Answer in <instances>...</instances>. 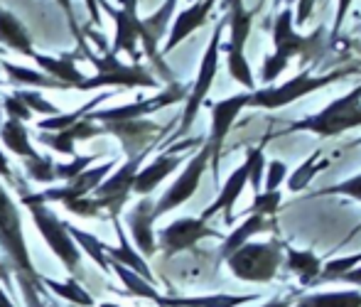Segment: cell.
Returning a JSON list of instances; mask_svg holds the SVG:
<instances>
[{
  "label": "cell",
  "mask_w": 361,
  "mask_h": 307,
  "mask_svg": "<svg viewBox=\"0 0 361 307\" xmlns=\"http://www.w3.org/2000/svg\"><path fill=\"white\" fill-rule=\"evenodd\" d=\"M0 253L5 255V263H8L5 273L10 270L15 275L27 307H42V275L35 270L32 258H30L18 204L3 184H0Z\"/></svg>",
  "instance_id": "1"
},
{
  "label": "cell",
  "mask_w": 361,
  "mask_h": 307,
  "mask_svg": "<svg viewBox=\"0 0 361 307\" xmlns=\"http://www.w3.org/2000/svg\"><path fill=\"white\" fill-rule=\"evenodd\" d=\"M319 40H322V28H317L312 35H300L293 23V8H283L278 13L276 23H273V47H276V52L263 59V84H273L283 74V69L288 66L290 59L317 57L319 49H322Z\"/></svg>",
  "instance_id": "2"
},
{
  "label": "cell",
  "mask_w": 361,
  "mask_h": 307,
  "mask_svg": "<svg viewBox=\"0 0 361 307\" xmlns=\"http://www.w3.org/2000/svg\"><path fill=\"white\" fill-rule=\"evenodd\" d=\"M20 199H23V207H27L35 229H37L39 236L47 241L49 251L57 255L59 263L67 268V273L72 275V278H76L81 270V251L76 248L74 239L69 236V224L62 222V219H59L47 204L39 202L35 194L20 192Z\"/></svg>",
  "instance_id": "3"
},
{
  "label": "cell",
  "mask_w": 361,
  "mask_h": 307,
  "mask_svg": "<svg viewBox=\"0 0 361 307\" xmlns=\"http://www.w3.org/2000/svg\"><path fill=\"white\" fill-rule=\"evenodd\" d=\"M361 126V84L347 91L344 96L334 99L322 111L312 116H305L300 121H293L286 128V133H314L319 138H337L344 131Z\"/></svg>",
  "instance_id": "4"
},
{
  "label": "cell",
  "mask_w": 361,
  "mask_h": 307,
  "mask_svg": "<svg viewBox=\"0 0 361 307\" xmlns=\"http://www.w3.org/2000/svg\"><path fill=\"white\" fill-rule=\"evenodd\" d=\"M359 66H349V69H337L329 71V74L314 76L310 71H300L298 76L283 81V84L276 86H266V89H256L251 91V101H248V109H266V111H278L283 106L295 104L298 99L307 94H314V91L324 89V86L334 84V81L344 79L349 74H357Z\"/></svg>",
  "instance_id": "5"
},
{
  "label": "cell",
  "mask_w": 361,
  "mask_h": 307,
  "mask_svg": "<svg viewBox=\"0 0 361 307\" xmlns=\"http://www.w3.org/2000/svg\"><path fill=\"white\" fill-rule=\"evenodd\" d=\"M226 265L243 283H271L283 265V243L271 239L266 243H243L226 258Z\"/></svg>",
  "instance_id": "6"
},
{
  "label": "cell",
  "mask_w": 361,
  "mask_h": 307,
  "mask_svg": "<svg viewBox=\"0 0 361 307\" xmlns=\"http://www.w3.org/2000/svg\"><path fill=\"white\" fill-rule=\"evenodd\" d=\"M224 28H226V15L219 20L214 32H212V40H209V44H207V49H204V57H202L200 71H197V79H195V84L190 86V94H187V99H185V111H182L180 128H177V133L172 136V140L190 133V128H192V123H195L197 114H200L202 104H204V99L209 96L212 84H214L216 71H219V52H221V32H224Z\"/></svg>",
  "instance_id": "7"
},
{
  "label": "cell",
  "mask_w": 361,
  "mask_h": 307,
  "mask_svg": "<svg viewBox=\"0 0 361 307\" xmlns=\"http://www.w3.org/2000/svg\"><path fill=\"white\" fill-rule=\"evenodd\" d=\"M89 59L96 66V76L84 79V84L79 86V91H94L101 86H123V89H155L157 81L143 64H123L116 54H111V49L101 57L89 54Z\"/></svg>",
  "instance_id": "8"
},
{
  "label": "cell",
  "mask_w": 361,
  "mask_h": 307,
  "mask_svg": "<svg viewBox=\"0 0 361 307\" xmlns=\"http://www.w3.org/2000/svg\"><path fill=\"white\" fill-rule=\"evenodd\" d=\"M150 150L140 152V155H133L128 157V160L123 162V165L118 167V170H114L109 177H106L104 182L99 184V187L91 192V199L96 202V207H99L101 217H111V222L114 219L121 217V209L126 207V202H128V197L133 194V182H135V175H138L140 170V162L145 160V155Z\"/></svg>",
  "instance_id": "9"
},
{
  "label": "cell",
  "mask_w": 361,
  "mask_h": 307,
  "mask_svg": "<svg viewBox=\"0 0 361 307\" xmlns=\"http://www.w3.org/2000/svg\"><path fill=\"white\" fill-rule=\"evenodd\" d=\"M209 165H212V150L204 143V145L200 148V152H195V155L190 157V162L185 165L182 175L177 177V180L170 184V189L155 202V219L165 217L167 212L182 207L185 202H190L197 194V189H200V182Z\"/></svg>",
  "instance_id": "10"
},
{
  "label": "cell",
  "mask_w": 361,
  "mask_h": 307,
  "mask_svg": "<svg viewBox=\"0 0 361 307\" xmlns=\"http://www.w3.org/2000/svg\"><path fill=\"white\" fill-rule=\"evenodd\" d=\"M190 89L177 81H170L167 89H162L160 94H155L152 99H138L133 104L116 106V109H104V111H91L86 119L89 121H101V123H128V121H143V116H150L155 111L165 109V106L180 104L187 99Z\"/></svg>",
  "instance_id": "11"
},
{
  "label": "cell",
  "mask_w": 361,
  "mask_h": 307,
  "mask_svg": "<svg viewBox=\"0 0 361 307\" xmlns=\"http://www.w3.org/2000/svg\"><path fill=\"white\" fill-rule=\"evenodd\" d=\"M204 239H224V236L216 229H212L207 222L195 219V217L175 219V222L167 224L165 229H160V231L155 234V241L167 258L182 253V251L195 248V246L200 241H204Z\"/></svg>",
  "instance_id": "12"
},
{
  "label": "cell",
  "mask_w": 361,
  "mask_h": 307,
  "mask_svg": "<svg viewBox=\"0 0 361 307\" xmlns=\"http://www.w3.org/2000/svg\"><path fill=\"white\" fill-rule=\"evenodd\" d=\"M99 5H104V10L116 23V37H114V44H111V54L118 57L121 52H128L130 57H133V64H138V59H140L138 0H121V8H111L106 0H99Z\"/></svg>",
  "instance_id": "13"
},
{
  "label": "cell",
  "mask_w": 361,
  "mask_h": 307,
  "mask_svg": "<svg viewBox=\"0 0 361 307\" xmlns=\"http://www.w3.org/2000/svg\"><path fill=\"white\" fill-rule=\"evenodd\" d=\"M248 101H251V91H243V94L228 96V99H221L216 104H212V133H209V145L212 150V170L214 175H219V157H221V148L224 140L231 133L233 123H236L238 114L243 109H248Z\"/></svg>",
  "instance_id": "14"
},
{
  "label": "cell",
  "mask_w": 361,
  "mask_h": 307,
  "mask_svg": "<svg viewBox=\"0 0 361 307\" xmlns=\"http://www.w3.org/2000/svg\"><path fill=\"white\" fill-rule=\"evenodd\" d=\"M114 167H116V162H114V160L101 162V165L84 170L79 177H74L72 182H64L62 187H47L44 192L35 194V197H37L39 202H44V204L59 202L62 207H67V204L76 202V199L91 197V192H94V189L99 187V184L111 175V172H114Z\"/></svg>",
  "instance_id": "15"
},
{
  "label": "cell",
  "mask_w": 361,
  "mask_h": 307,
  "mask_svg": "<svg viewBox=\"0 0 361 307\" xmlns=\"http://www.w3.org/2000/svg\"><path fill=\"white\" fill-rule=\"evenodd\" d=\"M155 202L150 197H143L140 202H135L133 207L126 212V227L130 234V243L135 246L143 258L157 253V241H155Z\"/></svg>",
  "instance_id": "16"
},
{
  "label": "cell",
  "mask_w": 361,
  "mask_h": 307,
  "mask_svg": "<svg viewBox=\"0 0 361 307\" xmlns=\"http://www.w3.org/2000/svg\"><path fill=\"white\" fill-rule=\"evenodd\" d=\"M195 143H200V140H187V143H182V145L170 148L167 152H160L152 162H147L145 167H140L133 182V192L140 194V197H150V194L160 187V182H165L167 177L182 165L180 152L185 150V148L195 145Z\"/></svg>",
  "instance_id": "17"
},
{
  "label": "cell",
  "mask_w": 361,
  "mask_h": 307,
  "mask_svg": "<svg viewBox=\"0 0 361 307\" xmlns=\"http://www.w3.org/2000/svg\"><path fill=\"white\" fill-rule=\"evenodd\" d=\"M104 133H111V136L118 138L121 145H123V152L128 157H133L150 150L155 138H160L165 131L157 123L150 121H128V123H106Z\"/></svg>",
  "instance_id": "18"
},
{
  "label": "cell",
  "mask_w": 361,
  "mask_h": 307,
  "mask_svg": "<svg viewBox=\"0 0 361 307\" xmlns=\"http://www.w3.org/2000/svg\"><path fill=\"white\" fill-rule=\"evenodd\" d=\"M248 180H251V162L243 160L241 165L228 175V180L224 182V187L219 189L214 202L202 212V217H200L202 222H209V219L216 217V214H224V222L231 224L233 222V207H236L238 197H241L243 189H246Z\"/></svg>",
  "instance_id": "19"
},
{
  "label": "cell",
  "mask_w": 361,
  "mask_h": 307,
  "mask_svg": "<svg viewBox=\"0 0 361 307\" xmlns=\"http://www.w3.org/2000/svg\"><path fill=\"white\" fill-rule=\"evenodd\" d=\"M96 136H104V126H96L94 121L81 119V121H76L74 126L64 128V131H57V133L39 131L37 138H39V143H42V145L49 148V150L74 157L76 155V143H79V140H91V138H96Z\"/></svg>",
  "instance_id": "20"
},
{
  "label": "cell",
  "mask_w": 361,
  "mask_h": 307,
  "mask_svg": "<svg viewBox=\"0 0 361 307\" xmlns=\"http://www.w3.org/2000/svg\"><path fill=\"white\" fill-rule=\"evenodd\" d=\"M175 8H177V0H165L157 13L140 20V44H143V52L150 57L152 64L160 66V69H162V57H160L157 44H160V40L165 37L167 28H170V18L175 15Z\"/></svg>",
  "instance_id": "21"
},
{
  "label": "cell",
  "mask_w": 361,
  "mask_h": 307,
  "mask_svg": "<svg viewBox=\"0 0 361 307\" xmlns=\"http://www.w3.org/2000/svg\"><path fill=\"white\" fill-rule=\"evenodd\" d=\"M216 5V0H197L195 5H190L187 10H182L180 15L175 18L170 28V35H167V42L162 47V52H172L180 42H185L192 32H197L200 28L207 25V18H209L212 8Z\"/></svg>",
  "instance_id": "22"
},
{
  "label": "cell",
  "mask_w": 361,
  "mask_h": 307,
  "mask_svg": "<svg viewBox=\"0 0 361 307\" xmlns=\"http://www.w3.org/2000/svg\"><path fill=\"white\" fill-rule=\"evenodd\" d=\"M114 229H116V236H118V246L106 243V255H109V263L123 265V268L138 273L140 278H145L147 283L157 285V280H155V275H152L147 260L138 253V251H135V246L128 241V234H126V229L121 227V219H114Z\"/></svg>",
  "instance_id": "23"
},
{
  "label": "cell",
  "mask_w": 361,
  "mask_h": 307,
  "mask_svg": "<svg viewBox=\"0 0 361 307\" xmlns=\"http://www.w3.org/2000/svg\"><path fill=\"white\" fill-rule=\"evenodd\" d=\"M283 260L288 263L290 273L298 275L302 288L314 285L319 280V273H322V258H319L314 251L295 248V246H290V243H283Z\"/></svg>",
  "instance_id": "24"
},
{
  "label": "cell",
  "mask_w": 361,
  "mask_h": 307,
  "mask_svg": "<svg viewBox=\"0 0 361 307\" xmlns=\"http://www.w3.org/2000/svg\"><path fill=\"white\" fill-rule=\"evenodd\" d=\"M0 44H5L8 49L23 54V57H27V59L37 57L27 28H25L23 20L15 13H10L8 8H0Z\"/></svg>",
  "instance_id": "25"
},
{
  "label": "cell",
  "mask_w": 361,
  "mask_h": 307,
  "mask_svg": "<svg viewBox=\"0 0 361 307\" xmlns=\"http://www.w3.org/2000/svg\"><path fill=\"white\" fill-rule=\"evenodd\" d=\"M261 300L258 293L251 295H226V293H216V295H192V298H177V295H160L155 300L157 307H238L246 303H256Z\"/></svg>",
  "instance_id": "26"
},
{
  "label": "cell",
  "mask_w": 361,
  "mask_h": 307,
  "mask_svg": "<svg viewBox=\"0 0 361 307\" xmlns=\"http://www.w3.org/2000/svg\"><path fill=\"white\" fill-rule=\"evenodd\" d=\"M226 13V25H228V42L221 44V49H243V44L248 42L253 25V10L243 8V0H224L221 5Z\"/></svg>",
  "instance_id": "27"
},
{
  "label": "cell",
  "mask_w": 361,
  "mask_h": 307,
  "mask_svg": "<svg viewBox=\"0 0 361 307\" xmlns=\"http://www.w3.org/2000/svg\"><path fill=\"white\" fill-rule=\"evenodd\" d=\"M35 61L39 64V71L52 76L54 81L64 86V89H79L84 84L86 76L76 66V54H62V57H49V54H37Z\"/></svg>",
  "instance_id": "28"
},
{
  "label": "cell",
  "mask_w": 361,
  "mask_h": 307,
  "mask_svg": "<svg viewBox=\"0 0 361 307\" xmlns=\"http://www.w3.org/2000/svg\"><path fill=\"white\" fill-rule=\"evenodd\" d=\"M268 227H271V219L261 217V214H246V222H241L236 229H233L228 236L221 239V248H219V258L226 260L228 255L233 253V251H238L243 243L251 241L256 234H263L268 231Z\"/></svg>",
  "instance_id": "29"
},
{
  "label": "cell",
  "mask_w": 361,
  "mask_h": 307,
  "mask_svg": "<svg viewBox=\"0 0 361 307\" xmlns=\"http://www.w3.org/2000/svg\"><path fill=\"white\" fill-rule=\"evenodd\" d=\"M0 140H3V145L8 148L13 155L23 157V160H32V157L39 155L32 143H30V133H27V128H25V123H20V121L8 119L0 123Z\"/></svg>",
  "instance_id": "30"
},
{
  "label": "cell",
  "mask_w": 361,
  "mask_h": 307,
  "mask_svg": "<svg viewBox=\"0 0 361 307\" xmlns=\"http://www.w3.org/2000/svg\"><path fill=\"white\" fill-rule=\"evenodd\" d=\"M3 71L8 74V84L13 86H30V89H64L59 81H54L52 76H47L44 71L30 69V66H20L13 61H0Z\"/></svg>",
  "instance_id": "31"
},
{
  "label": "cell",
  "mask_w": 361,
  "mask_h": 307,
  "mask_svg": "<svg viewBox=\"0 0 361 307\" xmlns=\"http://www.w3.org/2000/svg\"><path fill=\"white\" fill-rule=\"evenodd\" d=\"M42 285L47 290H52L57 298L67 300V303H72L76 307H94L96 305L94 298L89 295V290L79 283V278H72V275H69L67 280H54V278L42 275Z\"/></svg>",
  "instance_id": "32"
},
{
  "label": "cell",
  "mask_w": 361,
  "mask_h": 307,
  "mask_svg": "<svg viewBox=\"0 0 361 307\" xmlns=\"http://www.w3.org/2000/svg\"><path fill=\"white\" fill-rule=\"evenodd\" d=\"M293 307H361V290H334V293H310L298 298Z\"/></svg>",
  "instance_id": "33"
},
{
  "label": "cell",
  "mask_w": 361,
  "mask_h": 307,
  "mask_svg": "<svg viewBox=\"0 0 361 307\" xmlns=\"http://www.w3.org/2000/svg\"><path fill=\"white\" fill-rule=\"evenodd\" d=\"M111 96H114V91H104V94L94 96V99H91L89 104L81 106V109H74L72 114H59V116H52V119H42V121L37 123V128H39V131H44V133H57V131H64V128L74 126L76 121L86 119V116H89L91 111H96V106L104 104V101H109Z\"/></svg>",
  "instance_id": "34"
},
{
  "label": "cell",
  "mask_w": 361,
  "mask_h": 307,
  "mask_svg": "<svg viewBox=\"0 0 361 307\" xmlns=\"http://www.w3.org/2000/svg\"><path fill=\"white\" fill-rule=\"evenodd\" d=\"M69 236L74 239L76 248L84 251V253L89 255V258L94 260L101 270H104V273H111L109 255H106V243L101 241V239H96L94 234L84 231V229H79V227H72V224H69Z\"/></svg>",
  "instance_id": "35"
},
{
  "label": "cell",
  "mask_w": 361,
  "mask_h": 307,
  "mask_svg": "<svg viewBox=\"0 0 361 307\" xmlns=\"http://www.w3.org/2000/svg\"><path fill=\"white\" fill-rule=\"evenodd\" d=\"M324 167H329V160L322 155V150H314L312 155H310L305 162H300L298 170L288 177V189H290V192H295V194L302 192V189L307 187V184L312 182L314 177L324 170Z\"/></svg>",
  "instance_id": "36"
},
{
  "label": "cell",
  "mask_w": 361,
  "mask_h": 307,
  "mask_svg": "<svg viewBox=\"0 0 361 307\" xmlns=\"http://www.w3.org/2000/svg\"><path fill=\"white\" fill-rule=\"evenodd\" d=\"M109 265H111V270L118 275L121 283L126 285L128 295H133V298H140V300H150V303H155V300L160 298V290H157V285L147 283V280L140 278L138 273H133V270L123 268V265H118V263H109Z\"/></svg>",
  "instance_id": "37"
},
{
  "label": "cell",
  "mask_w": 361,
  "mask_h": 307,
  "mask_svg": "<svg viewBox=\"0 0 361 307\" xmlns=\"http://www.w3.org/2000/svg\"><path fill=\"white\" fill-rule=\"evenodd\" d=\"M226 52V69L236 84L246 86L248 91H256V81H253V71L248 64V57L243 49H224Z\"/></svg>",
  "instance_id": "38"
},
{
  "label": "cell",
  "mask_w": 361,
  "mask_h": 307,
  "mask_svg": "<svg viewBox=\"0 0 361 307\" xmlns=\"http://www.w3.org/2000/svg\"><path fill=\"white\" fill-rule=\"evenodd\" d=\"M13 96H18V99L23 101V104L27 106L32 114H42L44 119H52V116L62 114V111H59L52 101H47L42 94H39V91H35V89H18Z\"/></svg>",
  "instance_id": "39"
},
{
  "label": "cell",
  "mask_w": 361,
  "mask_h": 307,
  "mask_svg": "<svg viewBox=\"0 0 361 307\" xmlns=\"http://www.w3.org/2000/svg\"><path fill=\"white\" fill-rule=\"evenodd\" d=\"M96 157L99 155H74L72 162H54V180L72 182L84 170H89L91 162H96Z\"/></svg>",
  "instance_id": "40"
},
{
  "label": "cell",
  "mask_w": 361,
  "mask_h": 307,
  "mask_svg": "<svg viewBox=\"0 0 361 307\" xmlns=\"http://www.w3.org/2000/svg\"><path fill=\"white\" fill-rule=\"evenodd\" d=\"M25 175L32 182H42V184L54 182V160L49 155L39 152L32 160H25Z\"/></svg>",
  "instance_id": "41"
},
{
  "label": "cell",
  "mask_w": 361,
  "mask_h": 307,
  "mask_svg": "<svg viewBox=\"0 0 361 307\" xmlns=\"http://www.w3.org/2000/svg\"><path fill=\"white\" fill-rule=\"evenodd\" d=\"M359 263H361V251L354 255H344V258L327 260V263H322V273H319L317 283H324V280H339L344 273H349L352 268H357Z\"/></svg>",
  "instance_id": "42"
},
{
  "label": "cell",
  "mask_w": 361,
  "mask_h": 307,
  "mask_svg": "<svg viewBox=\"0 0 361 307\" xmlns=\"http://www.w3.org/2000/svg\"><path fill=\"white\" fill-rule=\"evenodd\" d=\"M266 143H268V136L263 138V143H258L256 148H251L248 150V155H246V160L251 162V187H253V192H261V184H263V175H266Z\"/></svg>",
  "instance_id": "43"
},
{
  "label": "cell",
  "mask_w": 361,
  "mask_h": 307,
  "mask_svg": "<svg viewBox=\"0 0 361 307\" xmlns=\"http://www.w3.org/2000/svg\"><path fill=\"white\" fill-rule=\"evenodd\" d=\"M281 202H283L281 189H278V192H258L256 197H253L251 209H246V214H261V217H266V219H273L278 209H281Z\"/></svg>",
  "instance_id": "44"
},
{
  "label": "cell",
  "mask_w": 361,
  "mask_h": 307,
  "mask_svg": "<svg viewBox=\"0 0 361 307\" xmlns=\"http://www.w3.org/2000/svg\"><path fill=\"white\" fill-rule=\"evenodd\" d=\"M327 194L329 197H332V194H339V197H349V199H357V202H361V172L354 177H349V180L332 184V187L317 189L312 197H327Z\"/></svg>",
  "instance_id": "45"
},
{
  "label": "cell",
  "mask_w": 361,
  "mask_h": 307,
  "mask_svg": "<svg viewBox=\"0 0 361 307\" xmlns=\"http://www.w3.org/2000/svg\"><path fill=\"white\" fill-rule=\"evenodd\" d=\"M288 175V167L283 160H271L266 162V187L261 189V192H278V187H281V182L286 180Z\"/></svg>",
  "instance_id": "46"
},
{
  "label": "cell",
  "mask_w": 361,
  "mask_h": 307,
  "mask_svg": "<svg viewBox=\"0 0 361 307\" xmlns=\"http://www.w3.org/2000/svg\"><path fill=\"white\" fill-rule=\"evenodd\" d=\"M0 109H5V114H8V119L13 121H20V123H27L32 119V111L27 109V106L23 104V101L18 99V96H3V104H0Z\"/></svg>",
  "instance_id": "47"
},
{
  "label": "cell",
  "mask_w": 361,
  "mask_h": 307,
  "mask_svg": "<svg viewBox=\"0 0 361 307\" xmlns=\"http://www.w3.org/2000/svg\"><path fill=\"white\" fill-rule=\"evenodd\" d=\"M64 209H67V212H72L74 217H81V219H96V217H101L99 207H96V202L91 197L76 199V202L67 204Z\"/></svg>",
  "instance_id": "48"
},
{
  "label": "cell",
  "mask_w": 361,
  "mask_h": 307,
  "mask_svg": "<svg viewBox=\"0 0 361 307\" xmlns=\"http://www.w3.org/2000/svg\"><path fill=\"white\" fill-rule=\"evenodd\" d=\"M286 3H288V8L293 3H298V5H295V13H293L295 28H300V25H307V20L312 18V13H314V0H286Z\"/></svg>",
  "instance_id": "49"
},
{
  "label": "cell",
  "mask_w": 361,
  "mask_h": 307,
  "mask_svg": "<svg viewBox=\"0 0 361 307\" xmlns=\"http://www.w3.org/2000/svg\"><path fill=\"white\" fill-rule=\"evenodd\" d=\"M354 0H337V15H334V25H332V35H329V40L332 42H337L339 32H342V25H344V18H347L349 8H352Z\"/></svg>",
  "instance_id": "50"
},
{
  "label": "cell",
  "mask_w": 361,
  "mask_h": 307,
  "mask_svg": "<svg viewBox=\"0 0 361 307\" xmlns=\"http://www.w3.org/2000/svg\"><path fill=\"white\" fill-rule=\"evenodd\" d=\"M57 5L64 10V15H67V20H69V25H72V32L76 35V40H84L81 37V30H79V25H76V18H74V8H72V0H57Z\"/></svg>",
  "instance_id": "51"
},
{
  "label": "cell",
  "mask_w": 361,
  "mask_h": 307,
  "mask_svg": "<svg viewBox=\"0 0 361 307\" xmlns=\"http://www.w3.org/2000/svg\"><path fill=\"white\" fill-rule=\"evenodd\" d=\"M84 3H86V10H89L91 25H99V23H101V10H99V0H84Z\"/></svg>",
  "instance_id": "52"
},
{
  "label": "cell",
  "mask_w": 361,
  "mask_h": 307,
  "mask_svg": "<svg viewBox=\"0 0 361 307\" xmlns=\"http://www.w3.org/2000/svg\"><path fill=\"white\" fill-rule=\"evenodd\" d=\"M5 275H8V273H5L3 260H0V307H18V305L13 303V300L8 298V293H5V290H3V278H5Z\"/></svg>",
  "instance_id": "53"
},
{
  "label": "cell",
  "mask_w": 361,
  "mask_h": 307,
  "mask_svg": "<svg viewBox=\"0 0 361 307\" xmlns=\"http://www.w3.org/2000/svg\"><path fill=\"white\" fill-rule=\"evenodd\" d=\"M339 280H342V283H352V285H359V288H361V263L357 265V268H352V270H349V273H344V275H342V278H339Z\"/></svg>",
  "instance_id": "54"
},
{
  "label": "cell",
  "mask_w": 361,
  "mask_h": 307,
  "mask_svg": "<svg viewBox=\"0 0 361 307\" xmlns=\"http://www.w3.org/2000/svg\"><path fill=\"white\" fill-rule=\"evenodd\" d=\"M261 307H293L288 303V300H283V298H273V300H268L266 305H261Z\"/></svg>",
  "instance_id": "55"
},
{
  "label": "cell",
  "mask_w": 361,
  "mask_h": 307,
  "mask_svg": "<svg viewBox=\"0 0 361 307\" xmlns=\"http://www.w3.org/2000/svg\"><path fill=\"white\" fill-rule=\"evenodd\" d=\"M263 5H266V0H258V5H256V10H253V15H256V13H258V10H261V8H263Z\"/></svg>",
  "instance_id": "56"
},
{
  "label": "cell",
  "mask_w": 361,
  "mask_h": 307,
  "mask_svg": "<svg viewBox=\"0 0 361 307\" xmlns=\"http://www.w3.org/2000/svg\"><path fill=\"white\" fill-rule=\"evenodd\" d=\"M99 307H121V305H114V303H101Z\"/></svg>",
  "instance_id": "57"
},
{
  "label": "cell",
  "mask_w": 361,
  "mask_h": 307,
  "mask_svg": "<svg viewBox=\"0 0 361 307\" xmlns=\"http://www.w3.org/2000/svg\"><path fill=\"white\" fill-rule=\"evenodd\" d=\"M0 123H3V109H0Z\"/></svg>",
  "instance_id": "58"
},
{
  "label": "cell",
  "mask_w": 361,
  "mask_h": 307,
  "mask_svg": "<svg viewBox=\"0 0 361 307\" xmlns=\"http://www.w3.org/2000/svg\"><path fill=\"white\" fill-rule=\"evenodd\" d=\"M359 32H361V28H359Z\"/></svg>",
  "instance_id": "59"
},
{
  "label": "cell",
  "mask_w": 361,
  "mask_h": 307,
  "mask_svg": "<svg viewBox=\"0 0 361 307\" xmlns=\"http://www.w3.org/2000/svg\"><path fill=\"white\" fill-rule=\"evenodd\" d=\"M359 143H361V140H359Z\"/></svg>",
  "instance_id": "60"
}]
</instances>
